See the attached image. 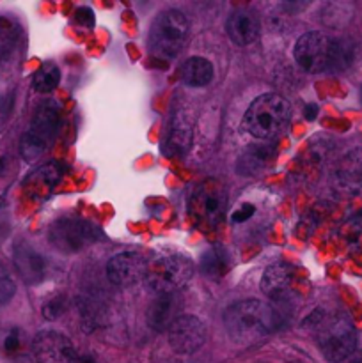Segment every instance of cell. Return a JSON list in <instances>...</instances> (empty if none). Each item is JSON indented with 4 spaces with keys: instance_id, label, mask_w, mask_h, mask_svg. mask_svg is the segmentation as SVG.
Returning a JSON list of instances; mask_svg holds the SVG:
<instances>
[{
    "instance_id": "obj_11",
    "label": "cell",
    "mask_w": 362,
    "mask_h": 363,
    "mask_svg": "<svg viewBox=\"0 0 362 363\" xmlns=\"http://www.w3.org/2000/svg\"><path fill=\"white\" fill-rule=\"evenodd\" d=\"M148 264L144 255L138 252H121L106 262V279L117 287H130L144 279Z\"/></svg>"
},
{
    "instance_id": "obj_24",
    "label": "cell",
    "mask_w": 362,
    "mask_h": 363,
    "mask_svg": "<svg viewBox=\"0 0 362 363\" xmlns=\"http://www.w3.org/2000/svg\"><path fill=\"white\" fill-rule=\"evenodd\" d=\"M201 269L208 277H222L227 272V257L222 250L215 248L204 254L201 261Z\"/></svg>"
},
{
    "instance_id": "obj_33",
    "label": "cell",
    "mask_w": 362,
    "mask_h": 363,
    "mask_svg": "<svg viewBox=\"0 0 362 363\" xmlns=\"http://www.w3.org/2000/svg\"><path fill=\"white\" fill-rule=\"evenodd\" d=\"M361 98H362V85H361Z\"/></svg>"
},
{
    "instance_id": "obj_17",
    "label": "cell",
    "mask_w": 362,
    "mask_h": 363,
    "mask_svg": "<svg viewBox=\"0 0 362 363\" xmlns=\"http://www.w3.org/2000/svg\"><path fill=\"white\" fill-rule=\"evenodd\" d=\"M192 123L181 112L174 113L170 119L169 133L165 138V147L163 151L169 152L170 156H183L192 144Z\"/></svg>"
},
{
    "instance_id": "obj_30",
    "label": "cell",
    "mask_w": 362,
    "mask_h": 363,
    "mask_svg": "<svg viewBox=\"0 0 362 363\" xmlns=\"http://www.w3.org/2000/svg\"><path fill=\"white\" fill-rule=\"evenodd\" d=\"M316 112H318V108H316V105H309L307 108H305V117H307L309 121H312L316 117Z\"/></svg>"
},
{
    "instance_id": "obj_16",
    "label": "cell",
    "mask_w": 362,
    "mask_h": 363,
    "mask_svg": "<svg viewBox=\"0 0 362 363\" xmlns=\"http://www.w3.org/2000/svg\"><path fill=\"white\" fill-rule=\"evenodd\" d=\"M336 183L348 194H362V147L341 158L336 169Z\"/></svg>"
},
{
    "instance_id": "obj_3",
    "label": "cell",
    "mask_w": 362,
    "mask_h": 363,
    "mask_svg": "<svg viewBox=\"0 0 362 363\" xmlns=\"http://www.w3.org/2000/svg\"><path fill=\"white\" fill-rule=\"evenodd\" d=\"M291 119V106L280 94L268 92L248 105L241 128L258 140H273L284 133Z\"/></svg>"
},
{
    "instance_id": "obj_18",
    "label": "cell",
    "mask_w": 362,
    "mask_h": 363,
    "mask_svg": "<svg viewBox=\"0 0 362 363\" xmlns=\"http://www.w3.org/2000/svg\"><path fill=\"white\" fill-rule=\"evenodd\" d=\"M293 282V268L287 264L268 266L261 277V291L268 298H280L287 293Z\"/></svg>"
},
{
    "instance_id": "obj_12",
    "label": "cell",
    "mask_w": 362,
    "mask_h": 363,
    "mask_svg": "<svg viewBox=\"0 0 362 363\" xmlns=\"http://www.w3.org/2000/svg\"><path fill=\"white\" fill-rule=\"evenodd\" d=\"M34 351L39 360L45 363H77L78 360L70 339L52 330L41 332L35 337Z\"/></svg>"
},
{
    "instance_id": "obj_25",
    "label": "cell",
    "mask_w": 362,
    "mask_h": 363,
    "mask_svg": "<svg viewBox=\"0 0 362 363\" xmlns=\"http://www.w3.org/2000/svg\"><path fill=\"white\" fill-rule=\"evenodd\" d=\"M341 234H343L344 241H346L353 250H362V215L353 216L351 220H348L343 225Z\"/></svg>"
},
{
    "instance_id": "obj_32",
    "label": "cell",
    "mask_w": 362,
    "mask_h": 363,
    "mask_svg": "<svg viewBox=\"0 0 362 363\" xmlns=\"http://www.w3.org/2000/svg\"><path fill=\"white\" fill-rule=\"evenodd\" d=\"M2 165H4V163H2V160H0V170H2Z\"/></svg>"
},
{
    "instance_id": "obj_23",
    "label": "cell",
    "mask_w": 362,
    "mask_h": 363,
    "mask_svg": "<svg viewBox=\"0 0 362 363\" xmlns=\"http://www.w3.org/2000/svg\"><path fill=\"white\" fill-rule=\"evenodd\" d=\"M20 38V28L9 18H0V62L9 59Z\"/></svg>"
},
{
    "instance_id": "obj_13",
    "label": "cell",
    "mask_w": 362,
    "mask_h": 363,
    "mask_svg": "<svg viewBox=\"0 0 362 363\" xmlns=\"http://www.w3.org/2000/svg\"><path fill=\"white\" fill-rule=\"evenodd\" d=\"M181 308H183V301L177 296V293L158 294L149 303L148 312H146L148 326L155 332H167L172 326V323L177 318H181Z\"/></svg>"
},
{
    "instance_id": "obj_5",
    "label": "cell",
    "mask_w": 362,
    "mask_h": 363,
    "mask_svg": "<svg viewBox=\"0 0 362 363\" xmlns=\"http://www.w3.org/2000/svg\"><path fill=\"white\" fill-rule=\"evenodd\" d=\"M188 38V20L180 9L162 11L149 30V52L156 59H176Z\"/></svg>"
},
{
    "instance_id": "obj_1",
    "label": "cell",
    "mask_w": 362,
    "mask_h": 363,
    "mask_svg": "<svg viewBox=\"0 0 362 363\" xmlns=\"http://www.w3.org/2000/svg\"><path fill=\"white\" fill-rule=\"evenodd\" d=\"M224 328L231 340L251 346L272 335L280 325V318L270 305L259 300H240L224 311Z\"/></svg>"
},
{
    "instance_id": "obj_27",
    "label": "cell",
    "mask_w": 362,
    "mask_h": 363,
    "mask_svg": "<svg viewBox=\"0 0 362 363\" xmlns=\"http://www.w3.org/2000/svg\"><path fill=\"white\" fill-rule=\"evenodd\" d=\"M64 311H66V300H64L62 296L52 298V300H48L43 305V315H45V319H48V321H53V319H57L59 315H62Z\"/></svg>"
},
{
    "instance_id": "obj_21",
    "label": "cell",
    "mask_w": 362,
    "mask_h": 363,
    "mask_svg": "<svg viewBox=\"0 0 362 363\" xmlns=\"http://www.w3.org/2000/svg\"><path fill=\"white\" fill-rule=\"evenodd\" d=\"M60 82V71L57 67L55 62H43L39 66V69L34 73V78H32V85L38 92H43V94H48V92L55 91L57 85Z\"/></svg>"
},
{
    "instance_id": "obj_9",
    "label": "cell",
    "mask_w": 362,
    "mask_h": 363,
    "mask_svg": "<svg viewBox=\"0 0 362 363\" xmlns=\"http://www.w3.org/2000/svg\"><path fill=\"white\" fill-rule=\"evenodd\" d=\"M50 243L62 254H78L98 243L99 229L84 218L66 216L52 223L48 230Z\"/></svg>"
},
{
    "instance_id": "obj_28",
    "label": "cell",
    "mask_w": 362,
    "mask_h": 363,
    "mask_svg": "<svg viewBox=\"0 0 362 363\" xmlns=\"http://www.w3.org/2000/svg\"><path fill=\"white\" fill-rule=\"evenodd\" d=\"M18 333H20L18 330H13V332L9 333V337L6 339V344H4V346H6V351H9V353H14V351L20 347V337H18Z\"/></svg>"
},
{
    "instance_id": "obj_26",
    "label": "cell",
    "mask_w": 362,
    "mask_h": 363,
    "mask_svg": "<svg viewBox=\"0 0 362 363\" xmlns=\"http://www.w3.org/2000/svg\"><path fill=\"white\" fill-rule=\"evenodd\" d=\"M14 291H16L14 280L11 279L6 266L0 262V307H4L7 301H11V298L14 296Z\"/></svg>"
},
{
    "instance_id": "obj_31",
    "label": "cell",
    "mask_w": 362,
    "mask_h": 363,
    "mask_svg": "<svg viewBox=\"0 0 362 363\" xmlns=\"http://www.w3.org/2000/svg\"><path fill=\"white\" fill-rule=\"evenodd\" d=\"M346 363H362V357H357V358H351V360H348Z\"/></svg>"
},
{
    "instance_id": "obj_20",
    "label": "cell",
    "mask_w": 362,
    "mask_h": 363,
    "mask_svg": "<svg viewBox=\"0 0 362 363\" xmlns=\"http://www.w3.org/2000/svg\"><path fill=\"white\" fill-rule=\"evenodd\" d=\"M180 78L188 87H206L213 80V64L204 57H190L181 64Z\"/></svg>"
},
{
    "instance_id": "obj_22",
    "label": "cell",
    "mask_w": 362,
    "mask_h": 363,
    "mask_svg": "<svg viewBox=\"0 0 362 363\" xmlns=\"http://www.w3.org/2000/svg\"><path fill=\"white\" fill-rule=\"evenodd\" d=\"M270 160V149L266 145H251L247 151L241 155L238 169L243 174L259 172L265 165H268Z\"/></svg>"
},
{
    "instance_id": "obj_6",
    "label": "cell",
    "mask_w": 362,
    "mask_h": 363,
    "mask_svg": "<svg viewBox=\"0 0 362 363\" xmlns=\"http://www.w3.org/2000/svg\"><path fill=\"white\" fill-rule=\"evenodd\" d=\"M60 128V106L53 99H45L32 117L31 128L21 137L20 151L23 160L34 162L53 144Z\"/></svg>"
},
{
    "instance_id": "obj_19",
    "label": "cell",
    "mask_w": 362,
    "mask_h": 363,
    "mask_svg": "<svg viewBox=\"0 0 362 363\" xmlns=\"http://www.w3.org/2000/svg\"><path fill=\"white\" fill-rule=\"evenodd\" d=\"M60 177H62V167L59 163H46L39 167L34 174H31L23 184L34 197H48Z\"/></svg>"
},
{
    "instance_id": "obj_10",
    "label": "cell",
    "mask_w": 362,
    "mask_h": 363,
    "mask_svg": "<svg viewBox=\"0 0 362 363\" xmlns=\"http://www.w3.org/2000/svg\"><path fill=\"white\" fill-rule=\"evenodd\" d=\"M169 344L177 354H194L204 346L206 328L195 315H181L169 330Z\"/></svg>"
},
{
    "instance_id": "obj_14",
    "label": "cell",
    "mask_w": 362,
    "mask_h": 363,
    "mask_svg": "<svg viewBox=\"0 0 362 363\" xmlns=\"http://www.w3.org/2000/svg\"><path fill=\"white\" fill-rule=\"evenodd\" d=\"M227 35L231 41L238 46H247L258 41L261 32V21L256 11L252 9H236L229 14L226 23Z\"/></svg>"
},
{
    "instance_id": "obj_2",
    "label": "cell",
    "mask_w": 362,
    "mask_h": 363,
    "mask_svg": "<svg viewBox=\"0 0 362 363\" xmlns=\"http://www.w3.org/2000/svg\"><path fill=\"white\" fill-rule=\"evenodd\" d=\"M293 57L307 73L343 71L353 60V46L346 39H334L319 30L305 32L295 43Z\"/></svg>"
},
{
    "instance_id": "obj_7",
    "label": "cell",
    "mask_w": 362,
    "mask_h": 363,
    "mask_svg": "<svg viewBox=\"0 0 362 363\" xmlns=\"http://www.w3.org/2000/svg\"><path fill=\"white\" fill-rule=\"evenodd\" d=\"M194 277V262L180 254L158 255L148 264L146 286L156 294H170L183 289Z\"/></svg>"
},
{
    "instance_id": "obj_8",
    "label": "cell",
    "mask_w": 362,
    "mask_h": 363,
    "mask_svg": "<svg viewBox=\"0 0 362 363\" xmlns=\"http://www.w3.org/2000/svg\"><path fill=\"white\" fill-rule=\"evenodd\" d=\"M227 208V190L220 181L206 179L199 183L188 199V213L195 225L213 230L224 220Z\"/></svg>"
},
{
    "instance_id": "obj_15",
    "label": "cell",
    "mask_w": 362,
    "mask_h": 363,
    "mask_svg": "<svg viewBox=\"0 0 362 363\" xmlns=\"http://www.w3.org/2000/svg\"><path fill=\"white\" fill-rule=\"evenodd\" d=\"M14 266L21 280L28 286H38L46 277L45 257L27 243H18L14 247Z\"/></svg>"
},
{
    "instance_id": "obj_29",
    "label": "cell",
    "mask_w": 362,
    "mask_h": 363,
    "mask_svg": "<svg viewBox=\"0 0 362 363\" xmlns=\"http://www.w3.org/2000/svg\"><path fill=\"white\" fill-rule=\"evenodd\" d=\"M252 215H254V208H252L251 204H243L240 211H236V215L233 216V220L234 222H245V220L251 218Z\"/></svg>"
},
{
    "instance_id": "obj_4",
    "label": "cell",
    "mask_w": 362,
    "mask_h": 363,
    "mask_svg": "<svg viewBox=\"0 0 362 363\" xmlns=\"http://www.w3.org/2000/svg\"><path fill=\"white\" fill-rule=\"evenodd\" d=\"M316 333V342L323 357L332 363L348 360L357 347V332L350 318L341 312L334 314H316L312 323Z\"/></svg>"
}]
</instances>
